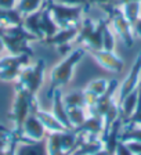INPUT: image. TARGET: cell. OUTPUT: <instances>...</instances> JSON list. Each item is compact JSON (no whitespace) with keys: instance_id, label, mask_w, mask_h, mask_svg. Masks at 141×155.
<instances>
[{"instance_id":"cell-1","label":"cell","mask_w":141,"mask_h":155,"mask_svg":"<svg viewBox=\"0 0 141 155\" xmlns=\"http://www.w3.org/2000/svg\"><path fill=\"white\" fill-rule=\"evenodd\" d=\"M86 53H87L86 48L79 46V47L70 50L61 61L53 67V69L50 71V87H48V91H47L48 97H51L53 91L55 89H61L62 86L68 84L72 81L75 68L83 60Z\"/></svg>"},{"instance_id":"cell-2","label":"cell","mask_w":141,"mask_h":155,"mask_svg":"<svg viewBox=\"0 0 141 155\" xmlns=\"http://www.w3.org/2000/svg\"><path fill=\"white\" fill-rule=\"evenodd\" d=\"M0 38L3 39L6 50L10 54H29L32 55V50L29 47V42L38 40L32 33H29L24 25H11L3 26L0 25Z\"/></svg>"},{"instance_id":"cell-3","label":"cell","mask_w":141,"mask_h":155,"mask_svg":"<svg viewBox=\"0 0 141 155\" xmlns=\"http://www.w3.org/2000/svg\"><path fill=\"white\" fill-rule=\"evenodd\" d=\"M33 96L35 94L28 93L26 90H24L22 87L15 86V98H14V104H13V108H11L10 118L13 119V123H14L13 136L18 137L19 140L22 137L24 122L31 115V100H32Z\"/></svg>"},{"instance_id":"cell-4","label":"cell","mask_w":141,"mask_h":155,"mask_svg":"<svg viewBox=\"0 0 141 155\" xmlns=\"http://www.w3.org/2000/svg\"><path fill=\"white\" fill-rule=\"evenodd\" d=\"M44 67L46 62L42 58H39L33 65L24 67L17 78L15 86L22 87L28 93L36 96L38 91L40 90L43 82H44Z\"/></svg>"},{"instance_id":"cell-5","label":"cell","mask_w":141,"mask_h":155,"mask_svg":"<svg viewBox=\"0 0 141 155\" xmlns=\"http://www.w3.org/2000/svg\"><path fill=\"white\" fill-rule=\"evenodd\" d=\"M47 7L51 11V15L54 18L58 28H67L80 24V17L83 13L84 7L82 6H67V4L55 3L53 0L47 2Z\"/></svg>"},{"instance_id":"cell-6","label":"cell","mask_w":141,"mask_h":155,"mask_svg":"<svg viewBox=\"0 0 141 155\" xmlns=\"http://www.w3.org/2000/svg\"><path fill=\"white\" fill-rule=\"evenodd\" d=\"M104 8H107V11L109 13V22L113 28V32L119 35V38L122 39V42L126 45V47H132L133 43H134L133 25L125 18L120 7L116 6V4H109Z\"/></svg>"},{"instance_id":"cell-7","label":"cell","mask_w":141,"mask_h":155,"mask_svg":"<svg viewBox=\"0 0 141 155\" xmlns=\"http://www.w3.org/2000/svg\"><path fill=\"white\" fill-rule=\"evenodd\" d=\"M29 62H31L29 54H10L6 57H0V81H17L21 69L29 65Z\"/></svg>"},{"instance_id":"cell-8","label":"cell","mask_w":141,"mask_h":155,"mask_svg":"<svg viewBox=\"0 0 141 155\" xmlns=\"http://www.w3.org/2000/svg\"><path fill=\"white\" fill-rule=\"evenodd\" d=\"M86 50L96 60L97 64L100 67H103L104 69L113 72V74L122 72L123 67H125V61L118 54H115V51H108L104 48H86Z\"/></svg>"},{"instance_id":"cell-9","label":"cell","mask_w":141,"mask_h":155,"mask_svg":"<svg viewBox=\"0 0 141 155\" xmlns=\"http://www.w3.org/2000/svg\"><path fill=\"white\" fill-rule=\"evenodd\" d=\"M77 31H79V25H74V26H67V28H60L51 38L44 39V42L47 45H51L58 47L60 53L64 55H67L65 48L69 50L70 46L74 45L75 39L77 36Z\"/></svg>"},{"instance_id":"cell-10","label":"cell","mask_w":141,"mask_h":155,"mask_svg":"<svg viewBox=\"0 0 141 155\" xmlns=\"http://www.w3.org/2000/svg\"><path fill=\"white\" fill-rule=\"evenodd\" d=\"M140 79H141V53H138L137 58H136L134 64H133L132 69L130 72L127 74L126 79L123 81V83L120 84L119 87V98H118V103L122 101L129 93H132L134 89L138 87V83H140Z\"/></svg>"},{"instance_id":"cell-11","label":"cell","mask_w":141,"mask_h":155,"mask_svg":"<svg viewBox=\"0 0 141 155\" xmlns=\"http://www.w3.org/2000/svg\"><path fill=\"white\" fill-rule=\"evenodd\" d=\"M46 136V129L42 125V122L38 119V116L35 114H31L25 119L22 125V137L31 141H40L44 139ZM21 137V140H22Z\"/></svg>"},{"instance_id":"cell-12","label":"cell","mask_w":141,"mask_h":155,"mask_svg":"<svg viewBox=\"0 0 141 155\" xmlns=\"http://www.w3.org/2000/svg\"><path fill=\"white\" fill-rule=\"evenodd\" d=\"M51 114L57 118L60 122L64 125L65 129L68 130H74L72 125L69 122V118H68V108L64 103V94H62L61 89H55L51 94Z\"/></svg>"},{"instance_id":"cell-13","label":"cell","mask_w":141,"mask_h":155,"mask_svg":"<svg viewBox=\"0 0 141 155\" xmlns=\"http://www.w3.org/2000/svg\"><path fill=\"white\" fill-rule=\"evenodd\" d=\"M75 130L77 133H80V134L87 136V137H100V134H103V130H104L103 116L89 115L83 125L79 126Z\"/></svg>"},{"instance_id":"cell-14","label":"cell","mask_w":141,"mask_h":155,"mask_svg":"<svg viewBox=\"0 0 141 155\" xmlns=\"http://www.w3.org/2000/svg\"><path fill=\"white\" fill-rule=\"evenodd\" d=\"M15 155H48L46 139L40 140V141L19 140L15 148Z\"/></svg>"},{"instance_id":"cell-15","label":"cell","mask_w":141,"mask_h":155,"mask_svg":"<svg viewBox=\"0 0 141 155\" xmlns=\"http://www.w3.org/2000/svg\"><path fill=\"white\" fill-rule=\"evenodd\" d=\"M58 29L60 28L55 24L54 18L51 15V11L47 7V2H46V4L42 7V13H40V31H42V35H43V40L51 38Z\"/></svg>"},{"instance_id":"cell-16","label":"cell","mask_w":141,"mask_h":155,"mask_svg":"<svg viewBox=\"0 0 141 155\" xmlns=\"http://www.w3.org/2000/svg\"><path fill=\"white\" fill-rule=\"evenodd\" d=\"M35 115L38 116V119L42 122V125L44 126V129L48 130L50 133L68 130V129H65L64 125H62V123L60 122V120H58L54 115H53L51 111H50V112H47V111H43V110H40V108H39V110L35 112Z\"/></svg>"},{"instance_id":"cell-17","label":"cell","mask_w":141,"mask_h":155,"mask_svg":"<svg viewBox=\"0 0 141 155\" xmlns=\"http://www.w3.org/2000/svg\"><path fill=\"white\" fill-rule=\"evenodd\" d=\"M40 13H42V8L35 11V13H31L28 15H25L22 19L24 28L29 33H32L38 40H43V35H42V31H40Z\"/></svg>"},{"instance_id":"cell-18","label":"cell","mask_w":141,"mask_h":155,"mask_svg":"<svg viewBox=\"0 0 141 155\" xmlns=\"http://www.w3.org/2000/svg\"><path fill=\"white\" fill-rule=\"evenodd\" d=\"M137 97H138V87L134 89L132 93H129L122 101H119L120 116H122L123 122H126V120L133 115V112L136 111V107H137Z\"/></svg>"},{"instance_id":"cell-19","label":"cell","mask_w":141,"mask_h":155,"mask_svg":"<svg viewBox=\"0 0 141 155\" xmlns=\"http://www.w3.org/2000/svg\"><path fill=\"white\" fill-rule=\"evenodd\" d=\"M119 7H120V10H122V14L125 15V18L127 19L132 25L141 17V3L140 2L129 0V2H126V3L120 4Z\"/></svg>"},{"instance_id":"cell-20","label":"cell","mask_w":141,"mask_h":155,"mask_svg":"<svg viewBox=\"0 0 141 155\" xmlns=\"http://www.w3.org/2000/svg\"><path fill=\"white\" fill-rule=\"evenodd\" d=\"M108 19H101L96 24V29L84 45V48H101L103 47V29Z\"/></svg>"},{"instance_id":"cell-21","label":"cell","mask_w":141,"mask_h":155,"mask_svg":"<svg viewBox=\"0 0 141 155\" xmlns=\"http://www.w3.org/2000/svg\"><path fill=\"white\" fill-rule=\"evenodd\" d=\"M68 118H69V122L72 125V127L77 129L87 119L86 108L84 107H72V108H68Z\"/></svg>"},{"instance_id":"cell-22","label":"cell","mask_w":141,"mask_h":155,"mask_svg":"<svg viewBox=\"0 0 141 155\" xmlns=\"http://www.w3.org/2000/svg\"><path fill=\"white\" fill-rule=\"evenodd\" d=\"M44 3H46V0H18L15 8L25 17L28 14L35 13V11L40 10L44 6Z\"/></svg>"},{"instance_id":"cell-23","label":"cell","mask_w":141,"mask_h":155,"mask_svg":"<svg viewBox=\"0 0 141 155\" xmlns=\"http://www.w3.org/2000/svg\"><path fill=\"white\" fill-rule=\"evenodd\" d=\"M46 144H47L48 155H67L62 151L61 141H60V132L50 133L47 140H46Z\"/></svg>"},{"instance_id":"cell-24","label":"cell","mask_w":141,"mask_h":155,"mask_svg":"<svg viewBox=\"0 0 141 155\" xmlns=\"http://www.w3.org/2000/svg\"><path fill=\"white\" fill-rule=\"evenodd\" d=\"M115 32H113L111 26H109V19L107 21V24L104 25L103 29V47L104 50H108V51H115Z\"/></svg>"},{"instance_id":"cell-25","label":"cell","mask_w":141,"mask_h":155,"mask_svg":"<svg viewBox=\"0 0 141 155\" xmlns=\"http://www.w3.org/2000/svg\"><path fill=\"white\" fill-rule=\"evenodd\" d=\"M64 103L67 108L72 107H84V98H83V90L82 91H70V93L64 96ZM86 108V107H84Z\"/></svg>"},{"instance_id":"cell-26","label":"cell","mask_w":141,"mask_h":155,"mask_svg":"<svg viewBox=\"0 0 141 155\" xmlns=\"http://www.w3.org/2000/svg\"><path fill=\"white\" fill-rule=\"evenodd\" d=\"M109 86V79H105V78H100V79H94V81L89 82V84L86 86L87 90L93 91L96 96H101L107 91Z\"/></svg>"},{"instance_id":"cell-27","label":"cell","mask_w":141,"mask_h":155,"mask_svg":"<svg viewBox=\"0 0 141 155\" xmlns=\"http://www.w3.org/2000/svg\"><path fill=\"white\" fill-rule=\"evenodd\" d=\"M120 140L129 141V140H136L141 143V127H127L123 133H120Z\"/></svg>"},{"instance_id":"cell-28","label":"cell","mask_w":141,"mask_h":155,"mask_svg":"<svg viewBox=\"0 0 141 155\" xmlns=\"http://www.w3.org/2000/svg\"><path fill=\"white\" fill-rule=\"evenodd\" d=\"M113 155H133L132 151L129 150V147L126 145L125 141H120L118 143V145H116V150H115V154Z\"/></svg>"},{"instance_id":"cell-29","label":"cell","mask_w":141,"mask_h":155,"mask_svg":"<svg viewBox=\"0 0 141 155\" xmlns=\"http://www.w3.org/2000/svg\"><path fill=\"white\" fill-rule=\"evenodd\" d=\"M126 145L129 147V150L132 151L133 155H138L141 154V143L136 141V140H129V141H125Z\"/></svg>"},{"instance_id":"cell-30","label":"cell","mask_w":141,"mask_h":155,"mask_svg":"<svg viewBox=\"0 0 141 155\" xmlns=\"http://www.w3.org/2000/svg\"><path fill=\"white\" fill-rule=\"evenodd\" d=\"M126 123H130L129 127H133V126H141V111H134L133 115L126 120Z\"/></svg>"},{"instance_id":"cell-31","label":"cell","mask_w":141,"mask_h":155,"mask_svg":"<svg viewBox=\"0 0 141 155\" xmlns=\"http://www.w3.org/2000/svg\"><path fill=\"white\" fill-rule=\"evenodd\" d=\"M18 141H19L18 137L11 136V139H10V141H8V145H7V154L6 155H15V148H17Z\"/></svg>"},{"instance_id":"cell-32","label":"cell","mask_w":141,"mask_h":155,"mask_svg":"<svg viewBox=\"0 0 141 155\" xmlns=\"http://www.w3.org/2000/svg\"><path fill=\"white\" fill-rule=\"evenodd\" d=\"M55 3L60 4H67V6H82L86 7V2L87 0H53Z\"/></svg>"},{"instance_id":"cell-33","label":"cell","mask_w":141,"mask_h":155,"mask_svg":"<svg viewBox=\"0 0 141 155\" xmlns=\"http://www.w3.org/2000/svg\"><path fill=\"white\" fill-rule=\"evenodd\" d=\"M109 4H113V0H87L86 2V7H91V6L107 7Z\"/></svg>"},{"instance_id":"cell-34","label":"cell","mask_w":141,"mask_h":155,"mask_svg":"<svg viewBox=\"0 0 141 155\" xmlns=\"http://www.w3.org/2000/svg\"><path fill=\"white\" fill-rule=\"evenodd\" d=\"M18 0H0V8L3 10H11L15 8Z\"/></svg>"},{"instance_id":"cell-35","label":"cell","mask_w":141,"mask_h":155,"mask_svg":"<svg viewBox=\"0 0 141 155\" xmlns=\"http://www.w3.org/2000/svg\"><path fill=\"white\" fill-rule=\"evenodd\" d=\"M133 32H134L138 38H141V17L133 24Z\"/></svg>"},{"instance_id":"cell-36","label":"cell","mask_w":141,"mask_h":155,"mask_svg":"<svg viewBox=\"0 0 141 155\" xmlns=\"http://www.w3.org/2000/svg\"><path fill=\"white\" fill-rule=\"evenodd\" d=\"M0 136H6V137H11L13 136V132L8 129V127H6L4 125H2L0 123Z\"/></svg>"},{"instance_id":"cell-37","label":"cell","mask_w":141,"mask_h":155,"mask_svg":"<svg viewBox=\"0 0 141 155\" xmlns=\"http://www.w3.org/2000/svg\"><path fill=\"white\" fill-rule=\"evenodd\" d=\"M136 111H141V82L138 83V97H137V107Z\"/></svg>"},{"instance_id":"cell-38","label":"cell","mask_w":141,"mask_h":155,"mask_svg":"<svg viewBox=\"0 0 141 155\" xmlns=\"http://www.w3.org/2000/svg\"><path fill=\"white\" fill-rule=\"evenodd\" d=\"M91 155H109V154H108V151H107V150L103 147V148H100L98 151L93 152V154H91Z\"/></svg>"},{"instance_id":"cell-39","label":"cell","mask_w":141,"mask_h":155,"mask_svg":"<svg viewBox=\"0 0 141 155\" xmlns=\"http://www.w3.org/2000/svg\"><path fill=\"white\" fill-rule=\"evenodd\" d=\"M6 50V45H4V42H3V39L0 38V54Z\"/></svg>"},{"instance_id":"cell-40","label":"cell","mask_w":141,"mask_h":155,"mask_svg":"<svg viewBox=\"0 0 141 155\" xmlns=\"http://www.w3.org/2000/svg\"><path fill=\"white\" fill-rule=\"evenodd\" d=\"M126 2H129V0H113V4H116V6H120V4L126 3Z\"/></svg>"},{"instance_id":"cell-41","label":"cell","mask_w":141,"mask_h":155,"mask_svg":"<svg viewBox=\"0 0 141 155\" xmlns=\"http://www.w3.org/2000/svg\"><path fill=\"white\" fill-rule=\"evenodd\" d=\"M8 145V144H7ZM7 145L6 147H3V148H0V155H6L7 154Z\"/></svg>"},{"instance_id":"cell-42","label":"cell","mask_w":141,"mask_h":155,"mask_svg":"<svg viewBox=\"0 0 141 155\" xmlns=\"http://www.w3.org/2000/svg\"><path fill=\"white\" fill-rule=\"evenodd\" d=\"M134 2H140V3H141V0H134Z\"/></svg>"},{"instance_id":"cell-43","label":"cell","mask_w":141,"mask_h":155,"mask_svg":"<svg viewBox=\"0 0 141 155\" xmlns=\"http://www.w3.org/2000/svg\"><path fill=\"white\" fill-rule=\"evenodd\" d=\"M46 2H50V0H46Z\"/></svg>"},{"instance_id":"cell-44","label":"cell","mask_w":141,"mask_h":155,"mask_svg":"<svg viewBox=\"0 0 141 155\" xmlns=\"http://www.w3.org/2000/svg\"><path fill=\"white\" fill-rule=\"evenodd\" d=\"M140 82H141V79H140Z\"/></svg>"},{"instance_id":"cell-45","label":"cell","mask_w":141,"mask_h":155,"mask_svg":"<svg viewBox=\"0 0 141 155\" xmlns=\"http://www.w3.org/2000/svg\"><path fill=\"white\" fill-rule=\"evenodd\" d=\"M138 155H141V154H138Z\"/></svg>"}]
</instances>
